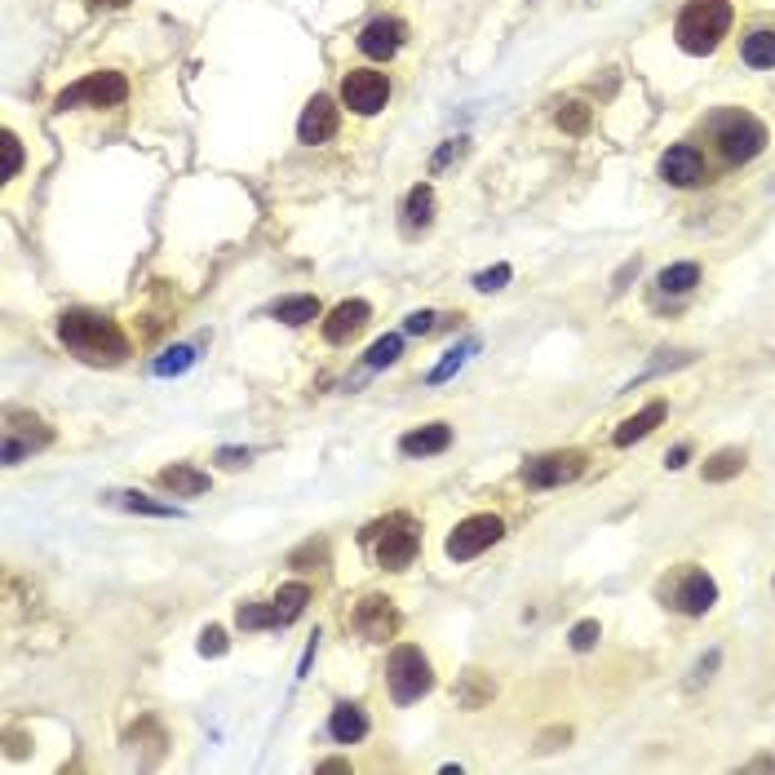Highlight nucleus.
Wrapping results in <instances>:
<instances>
[{
  "instance_id": "nucleus-1",
  "label": "nucleus",
  "mask_w": 775,
  "mask_h": 775,
  "mask_svg": "<svg viewBox=\"0 0 775 775\" xmlns=\"http://www.w3.org/2000/svg\"><path fill=\"white\" fill-rule=\"evenodd\" d=\"M58 337L89 364H120L129 355V337L120 333V324L107 315H93V310H67L58 324Z\"/></svg>"
},
{
  "instance_id": "nucleus-2",
  "label": "nucleus",
  "mask_w": 775,
  "mask_h": 775,
  "mask_svg": "<svg viewBox=\"0 0 775 775\" xmlns=\"http://www.w3.org/2000/svg\"><path fill=\"white\" fill-rule=\"evenodd\" d=\"M731 27V5L727 0H687V9L678 14V49L682 54H713L718 49V40L727 36Z\"/></svg>"
},
{
  "instance_id": "nucleus-3",
  "label": "nucleus",
  "mask_w": 775,
  "mask_h": 775,
  "mask_svg": "<svg viewBox=\"0 0 775 775\" xmlns=\"http://www.w3.org/2000/svg\"><path fill=\"white\" fill-rule=\"evenodd\" d=\"M713 138L731 164H744L767 147V124L753 120L749 111H722V116H713Z\"/></svg>"
},
{
  "instance_id": "nucleus-4",
  "label": "nucleus",
  "mask_w": 775,
  "mask_h": 775,
  "mask_svg": "<svg viewBox=\"0 0 775 775\" xmlns=\"http://www.w3.org/2000/svg\"><path fill=\"white\" fill-rule=\"evenodd\" d=\"M386 682H390L395 705H412V700H421L434 687L430 660L421 656L417 647H395L390 651V665H386Z\"/></svg>"
},
{
  "instance_id": "nucleus-5",
  "label": "nucleus",
  "mask_w": 775,
  "mask_h": 775,
  "mask_svg": "<svg viewBox=\"0 0 775 775\" xmlns=\"http://www.w3.org/2000/svg\"><path fill=\"white\" fill-rule=\"evenodd\" d=\"M129 98V85H124L120 71H93V76L76 80L58 93V111H71V107H120Z\"/></svg>"
},
{
  "instance_id": "nucleus-6",
  "label": "nucleus",
  "mask_w": 775,
  "mask_h": 775,
  "mask_svg": "<svg viewBox=\"0 0 775 775\" xmlns=\"http://www.w3.org/2000/svg\"><path fill=\"white\" fill-rule=\"evenodd\" d=\"M665 598L682 616H705L709 607L718 603V585H713V576L700 572V567H682L674 576V585H665Z\"/></svg>"
},
{
  "instance_id": "nucleus-7",
  "label": "nucleus",
  "mask_w": 775,
  "mask_h": 775,
  "mask_svg": "<svg viewBox=\"0 0 775 775\" xmlns=\"http://www.w3.org/2000/svg\"><path fill=\"white\" fill-rule=\"evenodd\" d=\"M505 536V523L496 519V514H470L465 523L452 527V536H448V558H457V563H465V558H479L488 545H496Z\"/></svg>"
},
{
  "instance_id": "nucleus-8",
  "label": "nucleus",
  "mask_w": 775,
  "mask_h": 775,
  "mask_svg": "<svg viewBox=\"0 0 775 775\" xmlns=\"http://www.w3.org/2000/svg\"><path fill=\"white\" fill-rule=\"evenodd\" d=\"M417 550H421L417 523H412L408 514H395V519H386V527H381V536H377L381 567H390V572H403V567L417 558Z\"/></svg>"
},
{
  "instance_id": "nucleus-9",
  "label": "nucleus",
  "mask_w": 775,
  "mask_h": 775,
  "mask_svg": "<svg viewBox=\"0 0 775 775\" xmlns=\"http://www.w3.org/2000/svg\"><path fill=\"white\" fill-rule=\"evenodd\" d=\"M581 470H585V452H576V448L541 452V457H532L523 465V483L527 488H563V483H572Z\"/></svg>"
},
{
  "instance_id": "nucleus-10",
  "label": "nucleus",
  "mask_w": 775,
  "mask_h": 775,
  "mask_svg": "<svg viewBox=\"0 0 775 775\" xmlns=\"http://www.w3.org/2000/svg\"><path fill=\"white\" fill-rule=\"evenodd\" d=\"M386 98H390V80L381 71H350L341 80V102L350 111H359V116H377L386 107Z\"/></svg>"
},
{
  "instance_id": "nucleus-11",
  "label": "nucleus",
  "mask_w": 775,
  "mask_h": 775,
  "mask_svg": "<svg viewBox=\"0 0 775 775\" xmlns=\"http://www.w3.org/2000/svg\"><path fill=\"white\" fill-rule=\"evenodd\" d=\"M337 102L324 98V93H315V98L306 102L302 120H297V138L306 142V147H319V142H328L337 133Z\"/></svg>"
},
{
  "instance_id": "nucleus-12",
  "label": "nucleus",
  "mask_w": 775,
  "mask_h": 775,
  "mask_svg": "<svg viewBox=\"0 0 775 775\" xmlns=\"http://www.w3.org/2000/svg\"><path fill=\"white\" fill-rule=\"evenodd\" d=\"M705 160H700V151L696 147H669L665 151V160H660V178H665L669 186H700L705 182Z\"/></svg>"
},
{
  "instance_id": "nucleus-13",
  "label": "nucleus",
  "mask_w": 775,
  "mask_h": 775,
  "mask_svg": "<svg viewBox=\"0 0 775 775\" xmlns=\"http://www.w3.org/2000/svg\"><path fill=\"white\" fill-rule=\"evenodd\" d=\"M355 625H359V634L364 638H372V643H386V638H395V629H399V612L390 607V598H364L359 612H355Z\"/></svg>"
},
{
  "instance_id": "nucleus-14",
  "label": "nucleus",
  "mask_w": 775,
  "mask_h": 775,
  "mask_svg": "<svg viewBox=\"0 0 775 775\" xmlns=\"http://www.w3.org/2000/svg\"><path fill=\"white\" fill-rule=\"evenodd\" d=\"M368 319H372V306L368 302H341V306H333V315L324 319V341L341 346V341H350L355 333H364Z\"/></svg>"
},
{
  "instance_id": "nucleus-15",
  "label": "nucleus",
  "mask_w": 775,
  "mask_h": 775,
  "mask_svg": "<svg viewBox=\"0 0 775 775\" xmlns=\"http://www.w3.org/2000/svg\"><path fill=\"white\" fill-rule=\"evenodd\" d=\"M399 45H403V23H395V18H377V23H368L364 31H359V49H364L368 58H377V62L395 58Z\"/></svg>"
},
{
  "instance_id": "nucleus-16",
  "label": "nucleus",
  "mask_w": 775,
  "mask_h": 775,
  "mask_svg": "<svg viewBox=\"0 0 775 775\" xmlns=\"http://www.w3.org/2000/svg\"><path fill=\"white\" fill-rule=\"evenodd\" d=\"M452 443V430L443 426V421H434V426H421V430H408L399 439V452L403 457H434V452H443Z\"/></svg>"
},
{
  "instance_id": "nucleus-17",
  "label": "nucleus",
  "mask_w": 775,
  "mask_h": 775,
  "mask_svg": "<svg viewBox=\"0 0 775 775\" xmlns=\"http://www.w3.org/2000/svg\"><path fill=\"white\" fill-rule=\"evenodd\" d=\"M660 421H665V403L656 399V403H647L643 412H634V417H629V421H620V426H616V434H612V443H616V448H629V443L647 439V434L656 430Z\"/></svg>"
},
{
  "instance_id": "nucleus-18",
  "label": "nucleus",
  "mask_w": 775,
  "mask_h": 775,
  "mask_svg": "<svg viewBox=\"0 0 775 775\" xmlns=\"http://www.w3.org/2000/svg\"><path fill=\"white\" fill-rule=\"evenodd\" d=\"M160 483L169 488L173 496H204L209 492V474L204 470H195V465H164L160 470Z\"/></svg>"
},
{
  "instance_id": "nucleus-19",
  "label": "nucleus",
  "mask_w": 775,
  "mask_h": 775,
  "mask_svg": "<svg viewBox=\"0 0 775 775\" xmlns=\"http://www.w3.org/2000/svg\"><path fill=\"white\" fill-rule=\"evenodd\" d=\"M364 731H368V718H364V709H355V705H337L333 718H328V736H333L337 744L364 740Z\"/></svg>"
},
{
  "instance_id": "nucleus-20",
  "label": "nucleus",
  "mask_w": 775,
  "mask_h": 775,
  "mask_svg": "<svg viewBox=\"0 0 775 775\" xmlns=\"http://www.w3.org/2000/svg\"><path fill=\"white\" fill-rule=\"evenodd\" d=\"M434 222V191L430 186H412L408 200H403V226L408 231H426Z\"/></svg>"
},
{
  "instance_id": "nucleus-21",
  "label": "nucleus",
  "mask_w": 775,
  "mask_h": 775,
  "mask_svg": "<svg viewBox=\"0 0 775 775\" xmlns=\"http://www.w3.org/2000/svg\"><path fill=\"white\" fill-rule=\"evenodd\" d=\"M306 603H310V585L302 581H293V585H284L275 594V612H279V625H288V620H297L306 612Z\"/></svg>"
},
{
  "instance_id": "nucleus-22",
  "label": "nucleus",
  "mask_w": 775,
  "mask_h": 775,
  "mask_svg": "<svg viewBox=\"0 0 775 775\" xmlns=\"http://www.w3.org/2000/svg\"><path fill=\"white\" fill-rule=\"evenodd\" d=\"M740 54L749 67H775V31H753V36H744Z\"/></svg>"
},
{
  "instance_id": "nucleus-23",
  "label": "nucleus",
  "mask_w": 775,
  "mask_h": 775,
  "mask_svg": "<svg viewBox=\"0 0 775 775\" xmlns=\"http://www.w3.org/2000/svg\"><path fill=\"white\" fill-rule=\"evenodd\" d=\"M275 319H284V324H310V319H319V302L315 297H284V302L275 306Z\"/></svg>"
},
{
  "instance_id": "nucleus-24",
  "label": "nucleus",
  "mask_w": 775,
  "mask_h": 775,
  "mask_svg": "<svg viewBox=\"0 0 775 775\" xmlns=\"http://www.w3.org/2000/svg\"><path fill=\"white\" fill-rule=\"evenodd\" d=\"M740 470H744V452H736V448H722L713 461H705V479L709 483H727V479H736Z\"/></svg>"
},
{
  "instance_id": "nucleus-25",
  "label": "nucleus",
  "mask_w": 775,
  "mask_h": 775,
  "mask_svg": "<svg viewBox=\"0 0 775 775\" xmlns=\"http://www.w3.org/2000/svg\"><path fill=\"white\" fill-rule=\"evenodd\" d=\"M700 284V266L696 262H678V266H665L660 271V288L665 293H687V288Z\"/></svg>"
},
{
  "instance_id": "nucleus-26",
  "label": "nucleus",
  "mask_w": 775,
  "mask_h": 775,
  "mask_svg": "<svg viewBox=\"0 0 775 775\" xmlns=\"http://www.w3.org/2000/svg\"><path fill=\"white\" fill-rule=\"evenodd\" d=\"M235 620H240V629H275V625H279V612H275V603H271V607L244 603L240 612H235Z\"/></svg>"
},
{
  "instance_id": "nucleus-27",
  "label": "nucleus",
  "mask_w": 775,
  "mask_h": 775,
  "mask_svg": "<svg viewBox=\"0 0 775 775\" xmlns=\"http://www.w3.org/2000/svg\"><path fill=\"white\" fill-rule=\"evenodd\" d=\"M191 364H195V346H173V350H164V355L155 359V372H160V377H173V372H182Z\"/></svg>"
},
{
  "instance_id": "nucleus-28",
  "label": "nucleus",
  "mask_w": 775,
  "mask_h": 775,
  "mask_svg": "<svg viewBox=\"0 0 775 775\" xmlns=\"http://www.w3.org/2000/svg\"><path fill=\"white\" fill-rule=\"evenodd\" d=\"M111 501H120L124 510H138V514H155V519H169V514H178L173 505H155V501H147V496H138V492H116Z\"/></svg>"
},
{
  "instance_id": "nucleus-29",
  "label": "nucleus",
  "mask_w": 775,
  "mask_h": 775,
  "mask_svg": "<svg viewBox=\"0 0 775 775\" xmlns=\"http://www.w3.org/2000/svg\"><path fill=\"white\" fill-rule=\"evenodd\" d=\"M399 350H403V341H399V337H381V341H372V350H368V368H386V364H395V359H399Z\"/></svg>"
},
{
  "instance_id": "nucleus-30",
  "label": "nucleus",
  "mask_w": 775,
  "mask_h": 775,
  "mask_svg": "<svg viewBox=\"0 0 775 775\" xmlns=\"http://www.w3.org/2000/svg\"><path fill=\"white\" fill-rule=\"evenodd\" d=\"M0 151H5V169H0V178H18V169H23V142H18L14 133H0Z\"/></svg>"
},
{
  "instance_id": "nucleus-31",
  "label": "nucleus",
  "mask_w": 775,
  "mask_h": 775,
  "mask_svg": "<svg viewBox=\"0 0 775 775\" xmlns=\"http://www.w3.org/2000/svg\"><path fill=\"white\" fill-rule=\"evenodd\" d=\"M470 350H474V341H465V346H457V350H448V359H443V364H439V368H434V372H430V381H448V377H452V372H457V368L465 364V359H470Z\"/></svg>"
},
{
  "instance_id": "nucleus-32",
  "label": "nucleus",
  "mask_w": 775,
  "mask_h": 775,
  "mask_svg": "<svg viewBox=\"0 0 775 775\" xmlns=\"http://www.w3.org/2000/svg\"><path fill=\"white\" fill-rule=\"evenodd\" d=\"M558 124H563L567 133H585V124H589V107H581V102H567V107L558 111Z\"/></svg>"
},
{
  "instance_id": "nucleus-33",
  "label": "nucleus",
  "mask_w": 775,
  "mask_h": 775,
  "mask_svg": "<svg viewBox=\"0 0 775 775\" xmlns=\"http://www.w3.org/2000/svg\"><path fill=\"white\" fill-rule=\"evenodd\" d=\"M598 638H603V629H598V620H581V625L572 629V647L576 651H589L598 643Z\"/></svg>"
},
{
  "instance_id": "nucleus-34",
  "label": "nucleus",
  "mask_w": 775,
  "mask_h": 775,
  "mask_svg": "<svg viewBox=\"0 0 775 775\" xmlns=\"http://www.w3.org/2000/svg\"><path fill=\"white\" fill-rule=\"evenodd\" d=\"M505 279H510V266H492V271H479V275H474V288H479V293H492V288H501L505 284Z\"/></svg>"
},
{
  "instance_id": "nucleus-35",
  "label": "nucleus",
  "mask_w": 775,
  "mask_h": 775,
  "mask_svg": "<svg viewBox=\"0 0 775 775\" xmlns=\"http://www.w3.org/2000/svg\"><path fill=\"white\" fill-rule=\"evenodd\" d=\"M226 651V629H217V625H209L200 634V656H222Z\"/></svg>"
},
{
  "instance_id": "nucleus-36",
  "label": "nucleus",
  "mask_w": 775,
  "mask_h": 775,
  "mask_svg": "<svg viewBox=\"0 0 775 775\" xmlns=\"http://www.w3.org/2000/svg\"><path fill=\"white\" fill-rule=\"evenodd\" d=\"M434 328V315L430 310H412L408 319H403V333H430Z\"/></svg>"
},
{
  "instance_id": "nucleus-37",
  "label": "nucleus",
  "mask_w": 775,
  "mask_h": 775,
  "mask_svg": "<svg viewBox=\"0 0 775 775\" xmlns=\"http://www.w3.org/2000/svg\"><path fill=\"white\" fill-rule=\"evenodd\" d=\"M217 461H222V465H231V470H235V465H244V461H248V452H240V448H222V452H217Z\"/></svg>"
},
{
  "instance_id": "nucleus-38",
  "label": "nucleus",
  "mask_w": 775,
  "mask_h": 775,
  "mask_svg": "<svg viewBox=\"0 0 775 775\" xmlns=\"http://www.w3.org/2000/svg\"><path fill=\"white\" fill-rule=\"evenodd\" d=\"M687 457H691V448H687V443H678V448L674 452H669V470H682V465H687Z\"/></svg>"
},
{
  "instance_id": "nucleus-39",
  "label": "nucleus",
  "mask_w": 775,
  "mask_h": 775,
  "mask_svg": "<svg viewBox=\"0 0 775 775\" xmlns=\"http://www.w3.org/2000/svg\"><path fill=\"white\" fill-rule=\"evenodd\" d=\"M457 151H461L457 142H448V147H443L439 155H434V169H443V164H448V160H452V155H457Z\"/></svg>"
}]
</instances>
